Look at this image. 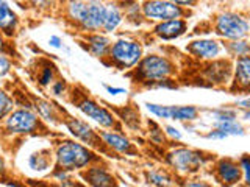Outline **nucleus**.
I'll return each instance as SVG.
<instances>
[{
  "instance_id": "obj_1",
  "label": "nucleus",
  "mask_w": 250,
  "mask_h": 187,
  "mask_svg": "<svg viewBox=\"0 0 250 187\" xmlns=\"http://www.w3.org/2000/svg\"><path fill=\"white\" fill-rule=\"evenodd\" d=\"M55 159H57V170L69 173V171L88 167L91 162L96 161V156L88 147L74 140H64L57 147Z\"/></svg>"
},
{
  "instance_id": "obj_2",
  "label": "nucleus",
  "mask_w": 250,
  "mask_h": 187,
  "mask_svg": "<svg viewBox=\"0 0 250 187\" xmlns=\"http://www.w3.org/2000/svg\"><path fill=\"white\" fill-rule=\"evenodd\" d=\"M69 18L80 25L83 31H99L104 28L105 5L100 2H70Z\"/></svg>"
},
{
  "instance_id": "obj_3",
  "label": "nucleus",
  "mask_w": 250,
  "mask_h": 187,
  "mask_svg": "<svg viewBox=\"0 0 250 187\" xmlns=\"http://www.w3.org/2000/svg\"><path fill=\"white\" fill-rule=\"evenodd\" d=\"M109 58L119 69H130L136 66L141 56H143V49L139 42L130 41V39H119L111 44L109 49Z\"/></svg>"
},
{
  "instance_id": "obj_4",
  "label": "nucleus",
  "mask_w": 250,
  "mask_h": 187,
  "mask_svg": "<svg viewBox=\"0 0 250 187\" xmlns=\"http://www.w3.org/2000/svg\"><path fill=\"white\" fill-rule=\"evenodd\" d=\"M39 127L41 120L31 109H16L5 119V131L8 134H31Z\"/></svg>"
},
{
  "instance_id": "obj_5",
  "label": "nucleus",
  "mask_w": 250,
  "mask_h": 187,
  "mask_svg": "<svg viewBox=\"0 0 250 187\" xmlns=\"http://www.w3.org/2000/svg\"><path fill=\"white\" fill-rule=\"evenodd\" d=\"M217 33L233 41H241L250 31V23L234 13H222L216 22Z\"/></svg>"
},
{
  "instance_id": "obj_6",
  "label": "nucleus",
  "mask_w": 250,
  "mask_h": 187,
  "mask_svg": "<svg viewBox=\"0 0 250 187\" xmlns=\"http://www.w3.org/2000/svg\"><path fill=\"white\" fill-rule=\"evenodd\" d=\"M172 70H174V66L169 59L150 55V56H146L141 61L138 74L146 81H163L172 74Z\"/></svg>"
},
{
  "instance_id": "obj_7",
  "label": "nucleus",
  "mask_w": 250,
  "mask_h": 187,
  "mask_svg": "<svg viewBox=\"0 0 250 187\" xmlns=\"http://www.w3.org/2000/svg\"><path fill=\"white\" fill-rule=\"evenodd\" d=\"M169 164L175 170L182 173H189V171H197L203 166V156L199 151L188 150V148H178L174 150L167 158Z\"/></svg>"
},
{
  "instance_id": "obj_8",
  "label": "nucleus",
  "mask_w": 250,
  "mask_h": 187,
  "mask_svg": "<svg viewBox=\"0 0 250 187\" xmlns=\"http://www.w3.org/2000/svg\"><path fill=\"white\" fill-rule=\"evenodd\" d=\"M144 14L148 19H158L163 22L167 20H175L182 19L183 10L174 2H161V0H153V2H146L144 6Z\"/></svg>"
},
{
  "instance_id": "obj_9",
  "label": "nucleus",
  "mask_w": 250,
  "mask_h": 187,
  "mask_svg": "<svg viewBox=\"0 0 250 187\" xmlns=\"http://www.w3.org/2000/svg\"><path fill=\"white\" fill-rule=\"evenodd\" d=\"M77 108L80 109L86 117H89L91 120L99 123L100 127H104V128H113L114 127V123H116L114 115L109 112L106 108L96 103L94 100H91L88 97H83L77 103Z\"/></svg>"
},
{
  "instance_id": "obj_10",
  "label": "nucleus",
  "mask_w": 250,
  "mask_h": 187,
  "mask_svg": "<svg viewBox=\"0 0 250 187\" xmlns=\"http://www.w3.org/2000/svg\"><path fill=\"white\" fill-rule=\"evenodd\" d=\"M64 125L70 134H72L75 139L82 140L83 144H88L91 147H97L100 144V140H102L100 134L97 136L96 131H94L86 122L74 119V117H67L64 120Z\"/></svg>"
},
{
  "instance_id": "obj_11",
  "label": "nucleus",
  "mask_w": 250,
  "mask_h": 187,
  "mask_svg": "<svg viewBox=\"0 0 250 187\" xmlns=\"http://www.w3.org/2000/svg\"><path fill=\"white\" fill-rule=\"evenodd\" d=\"M83 178L91 187H117L114 176L104 167H89Z\"/></svg>"
},
{
  "instance_id": "obj_12",
  "label": "nucleus",
  "mask_w": 250,
  "mask_h": 187,
  "mask_svg": "<svg viewBox=\"0 0 250 187\" xmlns=\"http://www.w3.org/2000/svg\"><path fill=\"white\" fill-rule=\"evenodd\" d=\"M241 166L230 159H222L217 164V178L225 186H233L241 179Z\"/></svg>"
},
{
  "instance_id": "obj_13",
  "label": "nucleus",
  "mask_w": 250,
  "mask_h": 187,
  "mask_svg": "<svg viewBox=\"0 0 250 187\" xmlns=\"http://www.w3.org/2000/svg\"><path fill=\"white\" fill-rule=\"evenodd\" d=\"M189 52L194 56L202 59H214L221 53V45L216 41H211V39H200V41L191 42Z\"/></svg>"
},
{
  "instance_id": "obj_14",
  "label": "nucleus",
  "mask_w": 250,
  "mask_h": 187,
  "mask_svg": "<svg viewBox=\"0 0 250 187\" xmlns=\"http://www.w3.org/2000/svg\"><path fill=\"white\" fill-rule=\"evenodd\" d=\"M185 31H186V22L183 19L161 22L160 25H156V28H155L156 36H160L161 39H166V41L180 37Z\"/></svg>"
},
{
  "instance_id": "obj_15",
  "label": "nucleus",
  "mask_w": 250,
  "mask_h": 187,
  "mask_svg": "<svg viewBox=\"0 0 250 187\" xmlns=\"http://www.w3.org/2000/svg\"><path fill=\"white\" fill-rule=\"evenodd\" d=\"M19 19L16 13L10 8L6 2H0V31L5 36H13L18 28Z\"/></svg>"
},
{
  "instance_id": "obj_16",
  "label": "nucleus",
  "mask_w": 250,
  "mask_h": 187,
  "mask_svg": "<svg viewBox=\"0 0 250 187\" xmlns=\"http://www.w3.org/2000/svg\"><path fill=\"white\" fill-rule=\"evenodd\" d=\"M100 139L104 142L113 148V150L119 151V153H130L131 151V144L127 137H124L119 132H114V131H102L100 132Z\"/></svg>"
},
{
  "instance_id": "obj_17",
  "label": "nucleus",
  "mask_w": 250,
  "mask_h": 187,
  "mask_svg": "<svg viewBox=\"0 0 250 187\" xmlns=\"http://www.w3.org/2000/svg\"><path fill=\"white\" fill-rule=\"evenodd\" d=\"M88 49L96 58H104L111 49V41L104 35H91L88 37Z\"/></svg>"
},
{
  "instance_id": "obj_18",
  "label": "nucleus",
  "mask_w": 250,
  "mask_h": 187,
  "mask_svg": "<svg viewBox=\"0 0 250 187\" xmlns=\"http://www.w3.org/2000/svg\"><path fill=\"white\" fill-rule=\"evenodd\" d=\"M234 72H236V83L241 88H250V56L238 58L234 64Z\"/></svg>"
},
{
  "instance_id": "obj_19",
  "label": "nucleus",
  "mask_w": 250,
  "mask_h": 187,
  "mask_svg": "<svg viewBox=\"0 0 250 187\" xmlns=\"http://www.w3.org/2000/svg\"><path fill=\"white\" fill-rule=\"evenodd\" d=\"M121 22H122V13H121L119 8H117V5H114V3L105 5L104 30L106 31V33H109V31H114L117 27L121 25Z\"/></svg>"
},
{
  "instance_id": "obj_20",
  "label": "nucleus",
  "mask_w": 250,
  "mask_h": 187,
  "mask_svg": "<svg viewBox=\"0 0 250 187\" xmlns=\"http://www.w3.org/2000/svg\"><path fill=\"white\" fill-rule=\"evenodd\" d=\"M199 115L197 108L194 106H172V117L170 119L180 122H191L195 120Z\"/></svg>"
},
{
  "instance_id": "obj_21",
  "label": "nucleus",
  "mask_w": 250,
  "mask_h": 187,
  "mask_svg": "<svg viewBox=\"0 0 250 187\" xmlns=\"http://www.w3.org/2000/svg\"><path fill=\"white\" fill-rule=\"evenodd\" d=\"M35 109L38 111V115L42 117V119L49 120L52 123H57L58 122V115L57 111H55V106L52 103L45 100H36L35 101Z\"/></svg>"
},
{
  "instance_id": "obj_22",
  "label": "nucleus",
  "mask_w": 250,
  "mask_h": 187,
  "mask_svg": "<svg viewBox=\"0 0 250 187\" xmlns=\"http://www.w3.org/2000/svg\"><path fill=\"white\" fill-rule=\"evenodd\" d=\"M214 127H216V130L222 131L227 137H229V136H242V134H244V128H242L236 120L216 122Z\"/></svg>"
},
{
  "instance_id": "obj_23",
  "label": "nucleus",
  "mask_w": 250,
  "mask_h": 187,
  "mask_svg": "<svg viewBox=\"0 0 250 187\" xmlns=\"http://www.w3.org/2000/svg\"><path fill=\"white\" fill-rule=\"evenodd\" d=\"M13 98L3 89H0V120L6 119L13 112Z\"/></svg>"
},
{
  "instance_id": "obj_24",
  "label": "nucleus",
  "mask_w": 250,
  "mask_h": 187,
  "mask_svg": "<svg viewBox=\"0 0 250 187\" xmlns=\"http://www.w3.org/2000/svg\"><path fill=\"white\" fill-rule=\"evenodd\" d=\"M146 106L153 115L160 117V119H170L172 117V106H164V105H156V103H147Z\"/></svg>"
},
{
  "instance_id": "obj_25",
  "label": "nucleus",
  "mask_w": 250,
  "mask_h": 187,
  "mask_svg": "<svg viewBox=\"0 0 250 187\" xmlns=\"http://www.w3.org/2000/svg\"><path fill=\"white\" fill-rule=\"evenodd\" d=\"M28 166L33 170L42 171L49 167V159L44 158V156H41V154H31L28 158Z\"/></svg>"
},
{
  "instance_id": "obj_26",
  "label": "nucleus",
  "mask_w": 250,
  "mask_h": 187,
  "mask_svg": "<svg viewBox=\"0 0 250 187\" xmlns=\"http://www.w3.org/2000/svg\"><path fill=\"white\" fill-rule=\"evenodd\" d=\"M148 181L155 186H158V187H169L170 186V179L166 175L160 173V171H152V173H148Z\"/></svg>"
},
{
  "instance_id": "obj_27",
  "label": "nucleus",
  "mask_w": 250,
  "mask_h": 187,
  "mask_svg": "<svg viewBox=\"0 0 250 187\" xmlns=\"http://www.w3.org/2000/svg\"><path fill=\"white\" fill-rule=\"evenodd\" d=\"M230 50L234 53V55H238V56H247V53L250 52V45L244 41H234L230 44Z\"/></svg>"
},
{
  "instance_id": "obj_28",
  "label": "nucleus",
  "mask_w": 250,
  "mask_h": 187,
  "mask_svg": "<svg viewBox=\"0 0 250 187\" xmlns=\"http://www.w3.org/2000/svg\"><path fill=\"white\" fill-rule=\"evenodd\" d=\"M53 75H55L53 67H50V66L44 67V69H42V72H41V75H39V84H41L42 88H45V86H49V84L53 81Z\"/></svg>"
},
{
  "instance_id": "obj_29",
  "label": "nucleus",
  "mask_w": 250,
  "mask_h": 187,
  "mask_svg": "<svg viewBox=\"0 0 250 187\" xmlns=\"http://www.w3.org/2000/svg\"><path fill=\"white\" fill-rule=\"evenodd\" d=\"M239 166H241V170L244 171V179H246V184L250 187V156H242Z\"/></svg>"
},
{
  "instance_id": "obj_30",
  "label": "nucleus",
  "mask_w": 250,
  "mask_h": 187,
  "mask_svg": "<svg viewBox=\"0 0 250 187\" xmlns=\"http://www.w3.org/2000/svg\"><path fill=\"white\" fill-rule=\"evenodd\" d=\"M216 122H225V120H234L236 119V112L234 111H225V109H221V111L214 112Z\"/></svg>"
},
{
  "instance_id": "obj_31",
  "label": "nucleus",
  "mask_w": 250,
  "mask_h": 187,
  "mask_svg": "<svg viewBox=\"0 0 250 187\" xmlns=\"http://www.w3.org/2000/svg\"><path fill=\"white\" fill-rule=\"evenodd\" d=\"M11 70V61L3 55H0V78H3Z\"/></svg>"
},
{
  "instance_id": "obj_32",
  "label": "nucleus",
  "mask_w": 250,
  "mask_h": 187,
  "mask_svg": "<svg viewBox=\"0 0 250 187\" xmlns=\"http://www.w3.org/2000/svg\"><path fill=\"white\" fill-rule=\"evenodd\" d=\"M64 91H66V83H64V80H58V81L52 83V92H53V95L60 97V95H62V94H64Z\"/></svg>"
},
{
  "instance_id": "obj_33",
  "label": "nucleus",
  "mask_w": 250,
  "mask_h": 187,
  "mask_svg": "<svg viewBox=\"0 0 250 187\" xmlns=\"http://www.w3.org/2000/svg\"><path fill=\"white\" fill-rule=\"evenodd\" d=\"M49 45L50 47H55V49H61L62 47V41L60 36H50L49 37Z\"/></svg>"
},
{
  "instance_id": "obj_34",
  "label": "nucleus",
  "mask_w": 250,
  "mask_h": 187,
  "mask_svg": "<svg viewBox=\"0 0 250 187\" xmlns=\"http://www.w3.org/2000/svg\"><path fill=\"white\" fill-rule=\"evenodd\" d=\"M208 139H227V136L224 134L222 131H219V130H214V131H211L207 134Z\"/></svg>"
},
{
  "instance_id": "obj_35",
  "label": "nucleus",
  "mask_w": 250,
  "mask_h": 187,
  "mask_svg": "<svg viewBox=\"0 0 250 187\" xmlns=\"http://www.w3.org/2000/svg\"><path fill=\"white\" fill-rule=\"evenodd\" d=\"M166 131H167V134L169 136H172V137H175V139H180L182 137V132H180L177 128H174V127H166Z\"/></svg>"
},
{
  "instance_id": "obj_36",
  "label": "nucleus",
  "mask_w": 250,
  "mask_h": 187,
  "mask_svg": "<svg viewBox=\"0 0 250 187\" xmlns=\"http://www.w3.org/2000/svg\"><path fill=\"white\" fill-rule=\"evenodd\" d=\"M106 91L111 94V95H119V94L125 92V89H122V88H113V86H106Z\"/></svg>"
},
{
  "instance_id": "obj_37",
  "label": "nucleus",
  "mask_w": 250,
  "mask_h": 187,
  "mask_svg": "<svg viewBox=\"0 0 250 187\" xmlns=\"http://www.w3.org/2000/svg\"><path fill=\"white\" fill-rule=\"evenodd\" d=\"M185 187H209L205 183H197V181H192V183H186Z\"/></svg>"
},
{
  "instance_id": "obj_38",
  "label": "nucleus",
  "mask_w": 250,
  "mask_h": 187,
  "mask_svg": "<svg viewBox=\"0 0 250 187\" xmlns=\"http://www.w3.org/2000/svg\"><path fill=\"white\" fill-rule=\"evenodd\" d=\"M238 105L242 106V108H246V109H250V98H247V100H239Z\"/></svg>"
},
{
  "instance_id": "obj_39",
  "label": "nucleus",
  "mask_w": 250,
  "mask_h": 187,
  "mask_svg": "<svg viewBox=\"0 0 250 187\" xmlns=\"http://www.w3.org/2000/svg\"><path fill=\"white\" fill-rule=\"evenodd\" d=\"M5 171V161H3V158L0 156V175H2Z\"/></svg>"
},
{
  "instance_id": "obj_40",
  "label": "nucleus",
  "mask_w": 250,
  "mask_h": 187,
  "mask_svg": "<svg viewBox=\"0 0 250 187\" xmlns=\"http://www.w3.org/2000/svg\"><path fill=\"white\" fill-rule=\"evenodd\" d=\"M2 49H3V37L0 35V52H2Z\"/></svg>"
},
{
  "instance_id": "obj_41",
  "label": "nucleus",
  "mask_w": 250,
  "mask_h": 187,
  "mask_svg": "<svg viewBox=\"0 0 250 187\" xmlns=\"http://www.w3.org/2000/svg\"><path fill=\"white\" fill-rule=\"evenodd\" d=\"M246 119H250V111H249V112H246Z\"/></svg>"
},
{
  "instance_id": "obj_42",
  "label": "nucleus",
  "mask_w": 250,
  "mask_h": 187,
  "mask_svg": "<svg viewBox=\"0 0 250 187\" xmlns=\"http://www.w3.org/2000/svg\"><path fill=\"white\" fill-rule=\"evenodd\" d=\"M8 187H14V186H13V184H10V186H8Z\"/></svg>"
}]
</instances>
